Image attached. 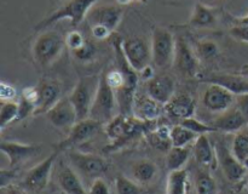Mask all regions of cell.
I'll return each mask as SVG.
<instances>
[{"label":"cell","mask_w":248,"mask_h":194,"mask_svg":"<svg viewBox=\"0 0 248 194\" xmlns=\"http://www.w3.org/2000/svg\"><path fill=\"white\" fill-rule=\"evenodd\" d=\"M153 123L154 121H142L135 116L118 114L108 124H106V133L110 140V145L104 148V150L115 152L125 147L127 143H130L142 133L147 135L149 131L154 129L150 128Z\"/></svg>","instance_id":"obj_1"},{"label":"cell","mask_w":248,"mask_h":194,"mask_svg":"<svg viewBox=\"0 0 248 194\" xmlns=\"http://www.w3.org/2000/svg\"><path fill=\"white\" fill-rule=\"evenodd\" d=\"M64 46L65 39L58 32H43L33 44L31 53L34 61L41 68L50 67L62 55Z\"/></svg>","instance_id":"obj_2"},{"label":"cell","mask_w":248,"mask_h":194,"mask_svg":"<svg viewBox=\"0 0 248 194\" xmlns=\"http://www.w3.org/2000/svg\"><path fill=\"white\" fill-rule=\"evenodd\" d=\"M97 1L98 0H69L60 9L52 12L50 16L39 22L35 27V31H43L48 26H52L62 19H69L73 27H78L86 18L90 10Z\"/></svg>","instance_id":"obj_3"},{"label":"cell","mask_w":248,"mask_h":194,"mask_svg":"<svg viewBox=\"0 0 248 194\" xmlns=\"http://www.w3.org/2000/svg\"><path fill=\"white\" fill-rule=\"evenodd\" d=\"M153 63L160 69H169L173 65L176 53V38L169 29L154 27L152 32Z\"/></svg>","instance_id":"obj_4"},{"label":"cell","mask_w":248,"mask_h":194,"mask_svg":"<svg viewBox=\"0 0 248 194\" xmlns=\"http://www.w3.org/2000/svg\"><path fill=\"white\" fill-rule=\"evenodd\" d=\"M116 107L118 104H116L115 91L109 86L106 79V72H104L99 75L98 89H97L96 97L92 103L89 118L94 119L106 125L116 115Z\"/></svg>","instance_id":"obj_5"},{"label":"cell","mask_w":248,"mask_h":194,"mask_svg":"<svg viewBox=\"0 0 248 194\" xmlns=\"http://www.w3.org/2000/svg\"><path fill=\"white\" fill-rule=\"evenodd\" d=\"M99 77L94 75H89V77L80 78L79 81L72 90L69 99L72 101L75 111H77L78 121L86 119L90 116V111H91L92 103L96 97L97 89H98Z\"/></svg>","instance_id":"obj_6"},{"label":"cell","mask_w":248,"mask_h":194,"mask_svg":"<svg viewBox=\"0 0 248 194\" xmlns=\"http://www.w3.org/2000/svg\"><path fill=\"white\" fill-rule=\"evenodd\" d=\"M67 158L75 171L86 178L94 179L98 177H103L110 167L109 162L104 158L91 154V153L68 149Z\"/></svg>","instance_id":"obj_7"},{"label":"cell","mask_w":248,"mask_h":194,"mask_svg":"<svg viewBox=\"0 0 248 194\" xmlns=\"http://www.w3.org/2000/svg\"><path fill=\"white\" fill-rule=\"evenodd\" d=\"M58 150L56 149L52 154L48 155L47 158L36 164L35 166L31 167L24 176L22 181V186L33 193H40L47 187L48 181H50L51 171L55 165L56 159L58 157Z\"/></svg>","instance_id":"obj_8"},{"label":"cell","mask_w":248,"mask_h":194,"mask_svg":"<svg viewBox=\"0 0 248 194\" xmlns=\"http://www.w3.org/2000/svg\"><path fill=\"white\" fill-rule=\"evenodd\" d=\"M102 126H103V124L92 118H86L77 121V124L68 131L67 138L58 143L57 150L61 152V150L72 149V148L91 140L93 136H96L101 131Z\"/></svg>","instance_id":"obj_9"},{"label":"cell","mask_w":248,"mask_h":194,"mask_svg":"<svg viewBox=\"0 0 248 194\" xmlns=\"http://www.w3.org/2000/svg\"><path fill=\"white\" fill-rule=\"evenodd\" d=\"M123 50L130 65L138 73L150 65L152 58V45L140 36H130L123 39Z\"/></svg>","instance_id":"obj_10"},{"label":"cell","mask_w":248,"mask_h":194,"mask_svg":"<svg viewBox=\"0 0 248 194\" xmlns=\"http://www.w3.org/2000/svg\"><path fill=\"white\" fill-rule=\"evenodd\" d=\"M199 60L195 50H193L183 36L176 38V53L173 67L184 78H194L199 73Z\"/></svg>","instance_id":"obj_11"},{"label":"cell","mask_w":248,"mask_h":194,"mask_svg":"<svg viewBox=\"0 0 248 194\" xmlns=\"http://www.w3.org/2000/svg\"><path fill=\"white\" fill-rule=\"evenodd\" d=\"M216 154H217L218 165L222 169L223 174L225 175L230 182H239L246 175L247 169L244 166L241 162L234 155L232 149L227 147V145L218 141L215 145Z\"/></svg>","instance_id":"obj_12"},{"label":"cell","mask_w":248,"mask_h":194,"mask_svg":"<svg viewBox=\"0 0 248 194\" xmlns=\"http://www.w3.org/2000/svg\"><path fill=\"white\" fill-rule=\"evenodd\" d=\"M47 120L60 130L69 131L77 124L78 115L69 97H62L55 106L46 112Z\"/></svg>","instance_id":"obj_13"},{"label":"cell","mask_w":248,"mask_h":194,"mask_svg":"<svg viewBox=\"0 0 248 194\" xmlns=\"http://www.w3.org/2000/svg\"><path fill=\"white\" fill-rule=\"evenodd\" d=\"M236 96L225 87L217 84H208L202 97V103L206 108L213 113H223L232 108Z\"/></svg>","instance_id":"obj_14"},{"label":"cell","mask_w":248,"mask_h":194,"mask_svg":"<svg viewBox=\"0 0 248 194\" xmlns=\"http://www.w3.org/2000/svg\"><path fill=\"white\" fill-rule=\"evenodd\" d=\"M0 150L9 159L10 167H16L40 154L41 146L27 145V143L15 142V141H2L0 143Z\"/></svg>","instance_id":"obj_15"},{"label":"cell","mask_w":248,"mask_h":194,"mask_svg":"<svg viewBox=\"0 0 248 194\" xmlns=\"http://www.w3.org/2000/svg\"><path fill=\"white\" fill-rule=\"evenodd\" d=\"M36 86L39 90V102L35 115L46 114L48 109L52 108L62 98V85L52 78H43Z\"/></svg>","instance_id":"obj_16"},{"label":"cell","mask_w":248,"mask_h":194,"mask_svg":"<svg viewBox=\"0 0 248 194\" xmlns=\"http://www.w3.org/2000/svg\"><path fill=\"white\" fill-rule=\"evenodd\" d=\"M124 10L121 6L116 5H103V6L94 7L90 10L86 19L90 26L99 24L110 29L111 32L115 31L116 27L123 18Z\"/></svg>","instance_id":"obj_17"},{"label":"cell","mask_w":248,"mask_h":194,"mask_svg":"<svg viewBox=\"0 0 248 194\" xmlns=\"http://www.w3.org/2000/svg\"><path fill=\"white\" fill-rule=\"evenodd\" d=\"M203 82L217 84L229 90L235 96L248 94V78L245 74H229V73H211L208 77L201 78Z\"/></svg>","instance_id":"obj_18"},{"label":"cell","mask_w":248,"mask_h":194,"mask_svg":"<svg viewBox=\"0 0 248 194\" xmlns=\"http://www.w3.org/2000/svg\"><path fill=\"white\" fill-rule=\"evenodd\" d=\"M147 94L165 106L176 95V82L170 75H155L147 81Z\"/></svg>","instance_id":"obj_19"},{"label":"cell","mask_w":248,"mask_h":194,"mask_svg":"<svg viewBox=\"0 0 248 194\" xmlns=\"http://www.w3.org/2000/svg\"><path fill=\"white\" fill-rule=\"evenodd\" d=\"M247 124L248 120L246 119V116H245L244 114L241 113V111L234 104L232 108L220 113L219 116H217V118L212 121L211 125L215 126V128L217 129V131H220V132L232 133L241 131Z\"/></svg>","instance_id":"obj_20"},{"label":"cell","mask_w":248,"mask_h":194,"mask_svg":"<svg viewBox=\"0 0 248 194\" xmlns=\"http://www.w3.org/2000/svg\"><path fill=\"white\" fill-rule=\"evenodd\" d=\"M57 182L64 194H89L74 167L63 162L58 167Z\"/></svg>","instance_id":"obj_21"},{"label":"cell","mask_w":248,"mask_h":194,"mask_svg":"<svg viewBox=\"0 0 248 194\" xmlns=\"http://www.w3.org/2000/svg\"><path fill=\"white\" fill-rule=\"evenodd\" d=\"M162 112V104L149 95L136 94L133 103V116L142 121H155Z\"/></svg>","instance_id":"obj_22"},{"label":"cell","mask_w":248,"mask_h":194,"mask_svg":"<svg viewBox=\"0 0 248 194\" xmlns=\"http://www.w3.org/2000/svg\"><path fill=\"white\" fill-rule=\"evenodd\" d=\"M194 157L199 165L208 169H216L218 165L215 146L211 143L207 135H200L194 142Z\"/></svg>","instance_id":"obj_23"},{"label":"cell","mask_w":248,"mask_h":194,"mask_svg":"<svg viewBox=\"0 0 248 194\" xmlns=\"http://www.w3.org/2000/svg\"><path fill=\"white\" fill-rule=\"evenodd\" d=\"M165 111L167 112L169 115L172 118L176 119H183L190 118L195 113V107L196 102L193 96L189 94H181V95H174L173 98L165 104Z\"/></svg>","instance_id":"obj_24"},{"label":"cell","mask_w":248,"mask_h":194,"mask_svg":"<svg viewBox=\"0 0 248 194\" xmlns=\"http://www.w3.org/2000/svg\"><path fill=\"white\" fill-rule=\"evenodd\" d=\"M113 48H114V53H115V60H116V68L125 75L126 82H127L128 86H132L137 89L138 79H140V74H138L137 70H135L132 68V65H130L128 60L126 58L125 52L123 50V39L120 36L114 35L113 41Z\"/></svg>","instance_id":"obj_25"},{"label":"cell","mask_w":248,"mask_h":194,"mask_svg":"<svg viewBox=\"0 0 248 194\" xmlns=\"http://www.w3.org/2000/svg\"><path fill=\"white\" fill-rule=\"evenodd\" d=\"M189 24L195 28H211L217 24V15L215 10L206 6L202 2H196Z\"/></svg>","instance_id":"obj_26"},{"label":"cell","mask_w":248,"mask_h":194,"mask_svg":"<svg viewBox=\"0 0 248 194\" xmlns=\"http://www.w3.org/2000/svg\"><path fill=\"white\" fill-rule=\"evenodd\" d=\"M131 172H132L135 181L145 186V184H149L150 182L154 181L157 175V166L153 160L140 159L133 162Z\"/></svg>","instance_id":"obj_27"},{"label":"cell","mask_w":248,"mask_h":194,"mask_svg":"<svg viewBox=\"0 0 248 194\" xmlns=\"http://www.w3.org/2000/svg\"><path fill=\"white\" fill-rule=\"evenodd\" d=\"M148 143L160 152H169L172 148L171 129L167 125H160L154 128L145 135Z\"/></svg>","instance_id":"obj_28"},{"label":"cell","mask_w":248,"mask_h":194,"mask_svg":"<svg viewBox=\"0 0 248 194\" xmlns=\"http://www.w3.org/2000/svg\"><path fill=\"white\" fill-rule=\"evenodd\" d=\"M189 174L186 170L170 171L166 179V194H188Z\"/></svg>","instance_id":"obj_29"},{"label":"cell","mask_w":248,"mask_h":194,"mask_svg":"<svg viewBox=\"0 0 248 194\" xmlns=\"http://www.w3.org/2000/svg\"><path fill=\"white\" fill-rule=\"evenodd\" d=\"M136 87L125 86L120 87L115 91L116 104H118L119 114H124L127 116H133V103L136 98Z\"/></svg>","instance_id":"obj_30"},{"label":"cell","mask_w":248,"mask_h":194,"mask_svg":"<svg viewBox=\"0 0 248 194\" xmlns=\"http://www.w3.org/2000/svg\"><path fill=\"white\" fill-rule=\"evenodd\" d=\"M190 148L186 147H172L167 152L166 155V165L169 171H174V170L183 169L184 165L188 162L190 158Z\"/></svg>","instance_id":"obj_31"},{"label":"cell","mask_w":248,"mask_h":194,"mask_svg":"<svg viewBox=\"0 0 248 194\" xmlns=\"http://www.w3.org/2000/svg\"><path fill=\"white\" fill-rule=\"evenodd\" d=\"M199 135L189 130L188 128L183 126L182 124L174 125L171 128V138H172V147H186L189 143L195 142Z\"/></svg>","instance_id":"obj_32"},{"label":"cell","mask_w":248,"mask_h":194,"mask_svg":"<svg viewBox=\"0 0 248 194\" xmlns=\"http://www.w3.org/2000/svg\"><path fill=\"white\" fill-rule=\"evenodd\" d=\"M115 191L116 194H145L143 184L124 175H119L115 178Z\"/></svg>","instance_id":"obj_33"},{"label":"cell","mask_w":248,"mask_h":194,"mask_svg":"<svg viewBox=\"0 0 248 194\" xmlns=\"http://www.w3.org/2000/svg\"><path fill=\"white\" fill-rule=\"evenodd\" d=\"M196 194H218L217 183L208 171H199L195 178Z\"/></svg>","instance_id":"obj_34"},{"label":"cell","mask_w":248,"mask_h":194,"mask_svg":"<svg viewBox=\"0 0 248 194\" xmlns=\"http://www.w3.org/2000/svg\"><path fill=\"white\" fill-rule=\"evenodd\" d=\"M18 116V102H2L0 108V129H5L9 124L15 123Z\"/></svg>","instance_id":"obj_35"},{"label":"cell","mask_w":248,"mask_h":194,"mask_svg":"<svg viewBox=\"0 0 248 194\" xmlns=\"http://www.w3.org/2000/svg\"><path fill=\"white\" fill-rule=\"evenodd\" d=\"M232 150L241 162L248 158V131L241 130L236 132L232 141Z\"/></svg>","instance_id":"obj_36"},{"label":"cell","mask_w":248,"mask_h":194,"mask_svg":"<svg viewBox=\"0 0 248 194\" xmlns=\"http://www.w3.org/2000/svg\"><path fill=\"white\" fill-rule=\"evenodd\" d=\"M195 52L200 60L208 61L217 57L218 53H219V48H218L217 43L206 39V40H200L196 44Z\"/></svg>","instance_id":"obj_37"},{"label":"cell","mask_w":248,"mask_h":194,"mask_svg":"<svg viewBox=\"0 0 248 194\" xmlns=\"http://www.w3.org/2000/svg\"><path fill=\"white\" fill-rule=\"evenodd\" d=\"M183 126L188 128L189 130H191L193 132H195L196 135H207V133L211 132H218L217 129L213 125H208V124L202 123V121L198 120L194 116H190V118H186L183 120H181V123Z\"/></svg>","instance_id":"obj_38"},{"label":"cell","mask_w":248,"mask_h":194,"mask_svg":"<svg viewBox=\"0 0 248 194\" xmlns=\"http://www.w3.org/2000/svg\"><path fill=\"white\" fill-rule=\"evenodd\" d=\"M106 79L107 81H108L109 86H110L114 91H116V90H119L120 87L127 85L125 75H124L118 68H116V69L109 70V72H106Z\"/></svg>","instance_id":"obj_39"},{"label":"cell","mask_w":248,"mask_h":194,"mask_svg":"<svg viewBox=\"0 0 248 194\" xmlns=\"http://www.w3.org/2000/svg\"><path fill=\"white\" fill-rule=\"evenodd\" d=\"M86 41L87 40L85 39V36L82 35L79 31L69 32V33L67 34V36H65V45L68 46V48H69L72 52H74V51L82 48Z\"/></svg>","instance_id":"obj_40"},{"label":"cell","mask_w":248,"mask_h":194,"mask_svg":"<svg viewBox=\"0 0 248 194\" xmlns=\"http://www.w3.org/2000/svg\"><path fill=\"white\" fill-rule=\"evenodd\" d=\"M72 53L77 60L81 61V62H87V61H91L96 56V48H94L93 44L87 40L82 48H80L79 50L74 51Z\"/></svg>","instance_id":"obj_41"},{"label":"cell","mask_w":248,"mask_h":194,"mask_svg":"<svg viewBox=\"0 0 248 194\" xmlns=\"http://www.w3.org/2000/svg\"><path fill=\"white\" fill-rule=\"evenodd\" d=\"M35 111H36V106L35 104L31 103V102L26 101L23 98H19L18 102V116H17L16 121H21L24 120L26 118L31 115H35Z\"/></svg>","instance_id":"obj_42"},{"label":"cell","mask_w":248,"mask_h":194,"mask_svg":"<svg viewBox=\"0 0 248 194\" xmlns=\"http://www.w3.org/2000/svg\"><path fill=\"white\" fill-rule=\"evenodd\" d=\"M89 194H110V189H109L108 183L103 177H98V178L92 179L91 184L89 187Z\"/></svg>","instance_id":"obj_43"},{"label":"cell","mask_w":248,"mask_h":194,"mask_svg":"<svg viewBox=\"0 0 248 194\" xmlns=\"http://www.w3.org/2000/svg\"><path fill=\"white\" fill-rule=\"evenodd\" d=\"M17 97V90L16 87L14 86L10 82L1 81L0 84V98H1L2 102L7 101H14Z\"/></svg>","instance_id":"obj_44"},{"label":"cell","mask_w":248,"mask_h":194,"mask_svg":"<svg viewBox=\"0 0 248 194\" xmlns=\"http://www.w3.org/2000/svg\"><path fill=\"white\" fill-rule=\"evenodd\" d=\"M21 98L31 102V103L38 106L39 102V90L38 86H27L21 91Z\"/></svg>","instance_id":"obj_45"},{"label":"cell","mask_w":248,"mask_h":194,"mask_svg":"<svg viewBox=\"0 0 248 194\" xmlns=\"http://www.w3.org/2000/svg\"><path fill=\"white\" fill-rule=\"evenodd\" d=\"M230 35L237 41L248 44V26H232L230 29Z\"/></svg>","instance_id":"obj_46"},{"label":"cell","mask_w":248,"mask_h":194,"mask_svg":"<svg viewBox=\"0 0 248 194\" xmlns=\"http://www.w3.org/2000/svg\"><path fill=\"white\" fill-rule=\"evenodd\" d=\"M91 27V34L94 39L97 40H106V39L110 38V35L113 34V32L109 28L104 26H99V24H94Z\"/></svg>","instance_id":"obj_47"},{"label":"cell","mask_w":248,"mask_h":194,"mask_svg":"<svg viewBox=\"0 0 248 194\" xmlns=\"http://www.w3.org/2000/svg\"><path fill=\"white\" fill-rule=\"evenodd\" d=\"M235 106L241 111V113L246 116L248 120V94L239 95L235 99Z\"/></svg>","instance_id":"obj_48"},{"label":"cell","mask_w":248,"mask_h":194,"mask_svg":"<svg viewBox=\"0 0 248 194\" xmlns=\"http://www.w3.org/2000/svg\"><path fill=\"white\" fill-rule=\"evenodd\" d=\"M140 77L142 78L143 80H147V81H149V80H152L153 78L155 77V73H154V69H153L152 65H147V67L144 68V69H142L140 72Z\"/></svg>","instance_id":"obj_49"},{"label":"cell","mask_w":248,"mask_h":194,"mask_svg":"<svg viewBox=\"0 0 248 194\" xmlns=\"http://www.w3.org/2000/svg\"><path fill=\"white\" fill-rule=\"evenodd\" d=\"M234 26H248V14L242 17H234Z\"/></svg>","instance_id":"obj_50"},{"label":"cell","mask_w":248,"mask_h":194,"mask_svg":"<svg viewBox=\"0 0 248 194\" xmlns=\"http://www.w3.org/2000/svg\"><path fill=\"white\" fill-rule=\"evenodd\" d=\"M6 194H27L26 191H23L22 188H18V187L15 186H7L6 188Z\"/></svg>","instance_id":"obj_51"},{"label":"cell","mask_w":248,"mask_h":194,"mask_svg":"<svg viewBox=\"0 0 248 194\" xmlns=\"http://www.w3.org/2000/svg\"><path fill=\"white\" fill-rule=\"evenodd\" d=\"M132 1H135V0H116V2H118L119 5H128Z\"/></svg>","instance_id":"obj_52"},{"label":"cell","mask_w":248,"mask_h":194,"mask_svg":"<svg viewBox=\"0 0 248 194\" xmlns=\"http://www.w3.org/2000/svg\"><path fill=\"white\" fill-rule=\"evenodd\" d=\"M242 164H244V166L248 170V158H246V159H245L244 162H242Z\"/></svg>","instance_id":"obj_53"},{"label":"cell","mask_w":248,"mask_h":194,"mask_svg":"<svg viewBox=\"0 0 248 194\" xmlns=\"http://www.w3.org/2000/svg\"><path fill=\"white\" fill-rule=\"evenodd\" d=\"M242 74H245V75H246V77L248 78V67H246V68H245V69L244 70H242Z\"/></svg>","instance_id":"obj_54"},{"label":"cell","mask_w":248,"mask_h":194,"mask_svg":"<svg viewBox=\"0 0 248 194\" xmlns=\"http://www.w3.org/2000/svg\"><path fill=\"white\" fill-rule=\"evenodd\" d=\"M63 194H64V193H63Z\"/></svg>","instance_id":"obj_55"}]
</instances>
